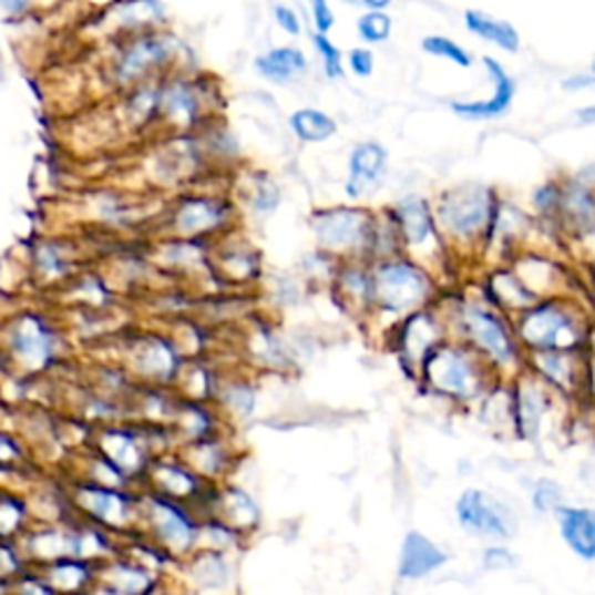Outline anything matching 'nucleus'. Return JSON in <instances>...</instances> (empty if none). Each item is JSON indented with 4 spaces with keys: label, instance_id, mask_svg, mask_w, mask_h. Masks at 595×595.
<instances>
[{
    "label": "nucleus",
    "instance_id": "f257e3e1",
    "mask_svg": "<svg viewBox=\"0 0 595 595\" xmlns=\"http://www.w3.org/2000/svg\"><path fill=\"white\" fill-rule=\"evenodd\" d=\"M491 361L461 338L442 340L421 366L425 384L435 393L459 402H472L489 389Z\"/></svg>",
    "mask_w": 595,
    "mask_h": 595
},
{
    "label": "nucleus",
    "instance_id": "f03ea898",
    "mask_svg": "<svg viewBox=\"0 0 595 595\" xmlns=\"http://www.w3.org/2000/svg\"><path fill=\"white\" fill-rule=\"evenodd\" d=\"M451 321L461 340L482 351L497 370H516L523 363V345L516 338L514 326L484 302L461 300Z\"/></svg>",
    "mask_w": 595,
    "mask_h": 595
},
{
    "label": "nucleus",
    "instance_id": "7ed1b4c3",
    "mask_svg": "<svg viewBox=\"0 0 595 595\" xmlns=\"http://www.w3.org/2000/svg\"><path fill=\"white\" fill-rule=\"evenodd\" d=\"M514 330L526 351L582 349L588 340V330L577 307L563 298H540L531 307L521 309Z\"/></svg>",
    "mask_w": 595,
    "mask_h": 595
},
{
    "label": "nucleus",
    "instance_id": "20e7f679",
    "mask_svg": "<svg viewBox=\"0 0 595 595\" xmlns=\"http://www.w3.org/2000/svg\"><path fill=\"white\" fill-rule=\"evenodd\" d=\"M495 192L484 184H461L444 192L435 205L440 233L454 245L486 243L495 214Z\"/></svg>",
    "mask_w": 595,
    "mask_h": 595
},
{
    "label": "nucleus",
    "instance_id": "39448f33",
    "mask_svg": "<svg viewBox=\"0 0 595 595\" xmlns=\"http://www.w3.org/2000/svg\"><path fill=\"white\" fill-rule=\"evenodd\" d=\"M372 296L389 312H412L433 296V279L412 260H387L372 277Z\"/></svg>",
    "mask_w": 595,
    "mask_h": 595
},
{
    "label": "nucleus",
    "instance_id": "423d86ee",
    "mask_svg": "<svg viewBox=\"0 0 595 595\" xmlns=\"http://www.w3.org/2000/svg\"><path fill=\"white\" fill-rule=\"evenodd\" d=\"M459 526L472 535L507 540L514 533V521L505 507L480 489H465L456 500Z\"/></svg>",
    "mask_w": 595,
    "mask_h": 595
},
{
    "label": "nucleus",
    "instance_id": "0eeeda50",
    "mask_svg": "<svg viewBox=\"0 0 595 595\" xmlns=\"http://www.w3.org/2000/svg\"><path fill=\"white\" fill-rule=\"evenodd\" d=\"M552 396L550 384L544 379L526 370L516 377L514 393H512V410H514V428L521 438H540L546 417L552 414Z\"/></svg>",
    "mask_w": 595,
    "mask_h": 595
},
{
    "label": "nucleus",
    "instance_id": "6e6552de",
    "mask_svg": "<svg viewBox=\"0 0 595 595\" xmlns=\"http://www.w3.org/2000/svg\"><path fill=\"white\" fill-rule=\"evenodd\" d=\"M484 68L486 75L493 84V93L491 99L486 101H454L451 103V112L461 119H470V122H489V119H497L503 116L516 96V82L514 78L507 73V68L500 63L493 57H484Z\"/></svg>",
    "mask_w": 595,
    "mask_h": 595
},
{
    "label": "nucleus",
    "instance_id": "1a4fd4ad",
    "mask_svg": "<svg viewBox=\"0 0 595 595\" xmlns=\"http://www.w3.org/2000/svg\"><path fill=\"white\" fill-rule=\"evenodd\" d=\"M526 363L556 391L575 393L579 389V377L584 372L579 349H535L529 351Z\"/></svg>",
    "mask_w": 595,
    "mask_h": 595
},
{
    "label": "nucleus",
    "instance_id": "9d476101",
    "mask_svg": "<svg viewBox=\"0 0 595 595\" xmlns=\"http://www.w3.org/2000/svg\"><path fill=\"white\" fill-rule=\"evenodd\" d=\"M315 226H317L319 240L332 249L361 245L368 240V230H370L366 212L349 209V207L324 212Z\"/></svg>",
    "mask_w": 595,
    "mask_h": 595
},
{
    "label": "nucleus",
    "instance_id": "9b49d317",
    "mask_svg": "<svg viewBox=\"0 0 595 595\" xmlns=\"http://www.w3.org/2000/svg\"><path fill=\"white\" fill-rule=\"evenodd\" d=\"M447 563H449L447 552H442L433 540H428L419 531H410L408 535H404L402 546H400L398 577L408 582L423 579L428 575L438 573V570L444 567Z\"/></svg>",
    "mask_w": 595,
    "mask_h": 595
},
{
    "label": "nucleus",
    "instance_id": "f8f14e48",
    "mask_svg": "<svg viewBox=\"0 0 595 595\" xmlns=\"http://www.w3.org/2000/svg\"><path fill=\"white\" fill-rule=\"evenodd\" d=\"M387 173V150L379 142H361L349 158L347 196L361 198L379 186Z\"/></svg>",
    "mask_w": 595,
    "mask_h": 595
},
{
    "label": "nucleus",
    "instance_id": "ddd939ff",
    "mask_svg": "<svg viewBox=\"0 0 595 595\" xmlns=\"http://www.w3.org/2000/svg\"><path fill=\"white\" fill-rule=\"evenodd\" d=\"M396 222L404 245L428 247L440 240L435 209L419 196L402 198L396 207Z\"/></svg>",
    "mask_w": 595,
    "mask_h": 595
},
{
    "label": "nucleus",
    "instance_id": "4468645a",
    "mask_svg": "<svg viewBox=\"0 0 595 595\" xmlns=\"http://www.w3.org/2000/svg\"><path fill=\"white\" fill-rule=\"evenodd\" d=\"M558 531L565 546L584 563L595 561V510L561 505L556 510Z\"/></svg>",
    "mask_w": 595,
    "mask_h": 595
},
{
    "label": "nucleus",
    "instance_id": "2eb2a0df",
    "mask_svg": "<svg viewBox=\"0 0 595 595\" xmlns=\"http://www.w3.org/2000/svg\"><path fill=\"white\" fill-rule=\"evenodd\" d=\"M563 226L575 235L595 233V192L588 184L567 182L563 184L558 214Z\"/></svg>",
    "mask_w": 595,
    "mask_h": 595
},
{
    "label": "nucleus",
    "instance_id": "dca6fc26",
    "mask_svg": "<svg viewBox=\"0 0 595 595\" xmlns=\"http://www.w3.org/2000/svg\"><path fill=\"white\" fill-rule=\"evenodd\" d=\"M444 340V326L433 312H414L402 332V353L410 363L423 366L425 356Z\"/></svg>",
    "mask_w": 595,
    "mask_h": 595
},
{
    "label": "nucleus",
    "instance_id": "f3484780",
    "mask_svg": "<svg viewBox=\"0 0 595 595\" xmlns=\"http://www.w3.org/2000/svg\"><path fill=\"white\" fill-rule=\"evenodd\" d=\"M465 29L478 35L484 42L495 44L497 50H503L507 54H516L521 50V35L514 29V23L491 17L480 10H468L465 12Z\"/></svg>",
    "mask_w": 595,
    "mask_h": 595
},
{
    "label": "nucleus",
    "instance_id": "a211bd4d",
    "mask_svg": "<svg viewBox=\"0 0 595 595\" xmlns=\"http://www.w3.org/2000/svg\"><path fill=\"white\" fill-rule=\"evenodd\" d=\"M305 68H307V61L302 52L294 50V47H279V50H273L260 59H256L258 73L277 84L296 80Z\"/></svg>",
    "mask_w": 595,
    "mask_h": 595
},
{
    "label": "nucleus",
    "instance_id": "6ab92c4d",
    "mask_svg": "<svg viewBox=\"0 0 595 595\" xmlns=\"http://www.w3.org/2000/svg\"><path fill=\"white\" fill-rule=\"evenodd\" d=\"M489 289L500 307L516 309V312L540 300V296L533 294L526 284H523V279L512 270H497L495 275H491Z\"/></svg>",
    "mask_w": 595,
    "mask_h": 595
},
{
    "label": "nucleus",
    "instance_id": "aec40b11",
    "mask_svg": "<svg viewBox=\"0 0 595 595\" xmlns=\"http://www.w3.org/2000/svg\"><path fill=\"white\" fill-rule=\"evenodd\" d=\"M291 129L305 142H324L336 135L338 124L319 110H298L291 116Z\"/></svg>",
    "mask_w": 595,
    "mask_h": 595
},
{
    "label": "nucleus",
    "instance_id": "412c9836",
    "mask_svg": "<svg viewBox=\"0 0 595 595\" xmlns=\"http://www.w3.org/2000/svg\"><path fill=\"white\" fill-rule=\"evenodd\" d=\"M165 52L168 50H165V44L161 40H142L126 54L119 73H122L124 80H129V78L142 73V70L150 68L152 63L161 61L165 57Z\"/></svg>",
    "mask_w": 595,
    "mask_h": 595
},
{
    "label": "nucleus",
    "instance_id": "4be33fe9",
    "mask_svg": "<svg viewBox=\"0 0 595 595\" xmlns=\"http://www.w3.org/2000/svg\"><path fill=\"white\" fill-rule=\"evenodd\" d=\"M14 345L23 359L44 361L47 356H50V342H47V336H44V330L40 328V324L33 319L23 321L21 330L17 332V338H14Z\"/></svg>",
    "mask_w": 595,
    "mask_h": 595
},
{
    "label": "nucleus",
    "instance_id": "5701e85b",
    "mask_svg": "<svg viewBox=\"0 0 595 595\" xmlns=\"http://www.w3.org/2000/svg\"><path fill=\"white\" fill-rule=\"evenodd\" d=\"M421 50L431 57L447 59L459 68H472L474 63L472 54L465 50V47H461L456 40H451L447 35H425L421 40Z\"/></svg>",
    "mask_w": 595,
    "mask_h": 595
},
{
    "label": "nucleus",
    "instance_id": "b1692460",
    "mask_svg": "<svg viewBox=\"0 0 595 595\" xmlns=\"http://www.w3.org/2000/svg\"><path fill=\"white\" fill-rule=\"evenodd\" d=\"M393 29V21L384 10H370L366 12L359 23H356V31H359L361 40L368 44H379L387 42Z\"/></svg>",
    "mask_w": 595,
    "mask_h": 595
},
{
    "label": "nucleus",
    "instance_id": "393cba45",
    "mask_svg": "<svg viewBox=\"0 0 595 595\" xmlns=\"http://www.w3.org/2000/svg\"><path fill=\"white\" fill-rule=\"evenodd\" d=\"M531 500H533L535 512H540V514L554 512L556 514V510L563 505V493H561V486L556 482H552V480H540L533 486Z\"/></svg>",
    "mask_w": 595,
    "mask_h": 595
},
{
    "label": "nucleus",
    "instance_id": "a878e982",
    "mask_svg": "<svg viewBox=\"0 0 595 595\" xmlns=\"http://www.w3.org/2000/svg\"><path fill=\"white\" fill-rule=\"evenodd\" d=\"M561 194H563V184H556V182H546L535 188L533 205L542 217H554V214H558Z\"/></svg>",
    "mask_w": 595,
    "mask_h": 595
},
{
    "label": "nucleus",
    "instance_id": "bb28decb",
    "mask_svg": "<svg viewBox=\"0 0 595 595\" xmlns=\"http://www.w3.org/2000/svg\"><path fill=\"white\" fill-rule=\"evenodd\" d=\"M315 44H317V52L321 54V61H324V68H326V75L328 78H342L345 73V65H342V54L336 44H332L328 40V33H317L315 35Z\"/></svg>",
    "mask_w": 595,
    "mask_h": 595
},
{
    "label": "nucleus",
    "instance_id": "cd10ccee",
    "mask_svg": "<svg viewBox=\"0 0 595 595\" xmlns=\"http://www.w3.org/2000/svg\"><path fill=\"white\" fill-rule=\"evenodd\" d=\"M217 219V212H214L209 205L205 203H188L182 212H179V222L184 228L194 230V228H203L209 226Z\"/></svg>",
    "mask_w": 595,
    "mask_h": 595
},
{
    "label": "nucleus",
    "instance_id": "c85d7f7f",
    "mask_svg": "<svg viewBox=\"0 0 595 595\" xmlns=\"http://www.w3.org/2000/svg\"><path fill=\"white\" fill-rule=\"evenodd\" d=\"M161 514H163V521H161V533L168 537L171 542H179V544H186L188 540V533H192V529H188V523L171 507H158Z\"/></svg>",
    "mask_w": 595,
    "mask_h": 595
},
{
    "label": "nucleus",
    "instance_id": "c756f323",
    "mask_svg": "<svg viewBox=\"0 0 595 595\" xmlns=\"http://www.w3.org/2000/svg\"><path fill=\"white\" fill-rule=\"evenodd\" d=\"M482 563L491 573H503V570H512L519 565V558L514 552H510L507 546L495 544V546H486L482 554Z\"/></svg>",
    "mask_w": 595,
    "mask_h": 595
},
{
    "label": "nucleus",
    "instance_id": "7c9ffc66",
    "mask_svg": "<svg viewBox=\"0 0 595 595\" xmlns=\"http://www.w3.org/2000/svg\"><path fill=\"white\" fill-rule=\"evenodd\" d=\"M165 103H168V110L173 114H184V116H192L194 110H196V103L192 99V93H188L186 89L182 86H175L168 91V96H165Z\"/></svg>",
    "mask_w": 595,
    "mask_h": 595
},
{
    "label": "nucleus",
    "instance_id": "2f4dec72",
    "mask_svg": "<svg viewBox=\"0 0 595 595\" xmlns=\"http://www.w3.org/2000/svg\"><path fill=\"white\" fill-rule=\"evenodd\" d=\"M349 68L353 75L359 78H370L372 70H375V57L370 50H366V47H359V50H351L349 52Z\"/></svg>",
    "mask_w": 595,
    "mask_h": 595
},
{
    "label": "nucleus",
    "instance_id": "473e14b6",
    "mask_svg": "<svg viewBox=\"0 0 595 595\" xmlns=\"http://www.w3.org/2000/svg\"><path fill=\"white\" fill-rule=\"evenodd\" d=\"M309 8H312L317 31L319 33H328L332 29V23H336V17H332V10L328 6V0H309Z\"/></svg>",
    "mask_w": 595,
    "mask_h": 595
},
{
    "label": "nucleus",
    "instance_id": "72a5a7b5",
    "mask_svg": "<svg viewBox=\"0 0 595 595\" xmlns=\"http://www.w3.org/2000/svg\"><path fill=\"white\" fill-rule=\"evenodd\" d=\"M275 19H277L279 27L284 31H287V33H291V35H298L300 33V19H298V14L291 8H287V6H275Z\"/></svg>",
    "mask_w": 595,
    "mask_h": 595
},
{
    "label": "nucleus",
    "instance_id": "f704fd0d",
    "mask_svg": "<svg viewBox=\"0 0 595 595\" xmlns=\"http://www.w3.org/2000/svg\"><path fill=\"white\" fill-rule=\"evenodd\" d=\"M591 86H595V75L591 73V70L588 73L563 80V89H567V91H582V89H591Z\"/></svg>",
    "mask_w": 595,
    "mask_h": 595
},
{
    "label": "nucleus",
    "instance_id": "c9c22d12",
    "mask_svg": "<svg viewBox=\"0 0 595 595\" xmlns=\"http://www.w3.org/2000/svg\"><path fill=\"white\" fill-rule=\"evenodd\" d=\"M29 0H0V6H3L8 12H21L27 8Z\"/></svg>",
    "mask_w": 595,
    "mask_h": 595
},
{
    "label": "nucleus",
    "instance_id": "e433bc0d",
    "mask_svg": "<svg viewBox=\"0 0 595 595\" xmlns=\"http://www.w3.org/2000/svg\"><path fill=\"white\" fill-rule=\"evenodd\" d=\"M393 0H361V6L368 10H387Z\"/></svg>",
    "mask_w": 595,
    "mask_h": 595
},
{
    "label": "nucleus",
    "instance_id": "4c0bfd02",
    "mask_svg": "<svg viewBox=\"0 0 595 595\" xmlns=\"http://www.w3.org/2000/svg\"><path fill=\"white\" fill-rule=\"evenodd\" d=\"M577 116H579V122H582V124H595V105L579 110Z\"/></svg>",
    "mask_w": 595,
    "mask_h": 595
},
{
    "label": "nucleus",
    "instance_id": "58836bf2",
    "mask_svg": "<svg viewBox=\"0 0 595 595\" xmlns=\"http://www.w3.org/2000/svg\"><path fill=\"white\" fill-rule=\"evenodd\" d=\"M591 73H593V75H595V61H593V63H591Z\"/></svg>",
    "mask_w": 595,
    "mask_h": 595
}]
</instances>
